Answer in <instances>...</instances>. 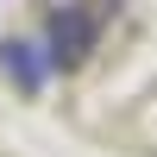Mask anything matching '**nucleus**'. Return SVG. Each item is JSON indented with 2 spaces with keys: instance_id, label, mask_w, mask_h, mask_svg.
<instances>
[{
  "instance_id": "f257e3e1",
  "label": "nucleus",
  "mask_w": 157,
  "mask_h": 157,
  "mask_svg": "<svg viewBox=\"0 0 157 157\" xmlns=\"http://www.w3.org/2000/svg\"><path fill=\"white\" fill-rule=\"evenodd\" d=\"M94 32L101 25H94V13H88L82 0H75V6H57L44 19V57H50V69H63V75L82 69V57L94 50Z\"/></svg>"
},
{
  "instance_id": "f03ea898",
  "label": "nucleus",
  "mask_w": 157,
  "mask_h": 157,
  "mask_svg": "<svg viewBox=\"0 0 157 157\" xmlns=\"http://www.w3.org/2000/svg\"><path fill=\"white\" fill-rule=\"evenodd\" d=\"M0 75H6L19 94H44V82H50L44 38H32V32H13V38H0Z\"/></svg>"
}]
</instances>
